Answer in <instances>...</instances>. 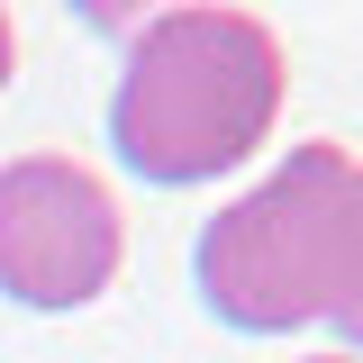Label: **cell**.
<instances>
[{
	"mask_svg": "<svg viewBox=\"0 0 363 363\" xmlns=\"http://www.w3.org/2000/svg\"><path fill=\"white\" fill-rule=\"evenodd\" d=\"M9 73H18V28H9V9H0V91H9Z\"/></svg>",
	"mask_w": 363,
	"mask_h": 363,
	"instance_id": "obj_5",
	"label": "cell"
},
{
	"mask_svg": "<svg viewBox=\"0 0 363 363\" xmlns=\"http://www.w3.org/2000/svg\"><path fill=\"white\" fill-rule=\"evenodd\" d=\"M327 327L363 363V164L345 173V218H336V281H327Z\"/></svg>",
	"mask_w": 363,
	"mask_h": 363,
	"instance_id": "obj_4",
	"label": "cell"
},
{
	"mask_svg": "<svg viewBox=\"0 0 363 363\" xmlns=\"http://www.w3.org/2000/svg\"><path fill=\"white\" fill-rule=\"evenodd\" d=\"M318 363H354V354H318Z\"/></svg>",
	"mask_w": 363,
	"mask_h": 363,
	"instance_id": "obj_6",
	"label": "cell"
},
{
	"mask_svg": "<svg viewBox=\"0 0 363 363\" xmlns=\"http://www.w3.org/2000/svg\"><path fill=\"white\" fill-rule=\"evenodd\" d=\"M281 37L255 9H164L128 45V73L109 91L118 164L164 191L236 173L281 118Z\"/></svg>",
	"mask_w": 363,
	"mask_h": 363,
	"instance_id": "obj_1",
	"label": "cell"
},
{
	"mask_svg": "<svg viewBox=\"0 0 363 363\" xmlns=\"http://www.w3.org/2000/svg\"><path fill=\"white\" fill-rule=\"evenodd\" d=\"M345 145H291V164L264 173L245 200H227L200 227V300L236 327V336H291L327 318V281H336V218H345Z\"/></svg>",
	"mask_w": 363,
	"mask_h": 363,
	"instance_id": "obj_2",
	"label": "cell"
},
{
	"mask_svg": "<svg viewBox=\"0 0 363 363\" xmlns=\"http://www.w3.org/2000/svg\"><path fill=\"white\" fill-rule=\"evenodd\" d=\"M128 264V218L82 155L0 164V291L18 309H91Z\"/></svg>",
	"mask_w": 363,
	"mask_h": 363,
	"instance_id": "obj_3",
	"label": "cell"
}]
</instances>
